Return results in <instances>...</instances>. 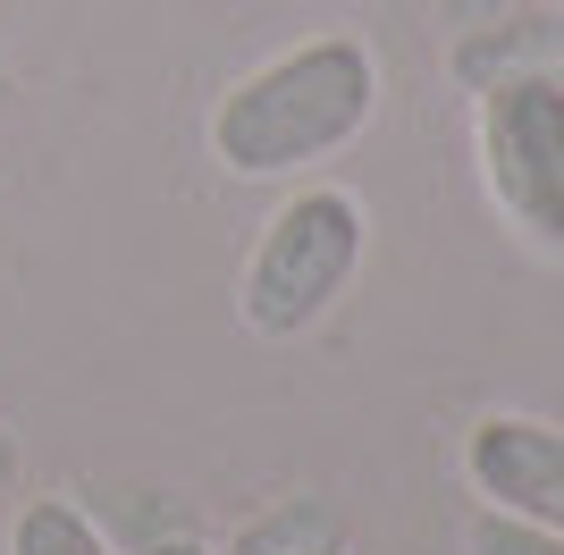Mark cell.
Returning a JSON list of instances; mask_svg holds the SVG:
<instances>
[{
  "label": "cell",
  "mask_w": 564,
  "mask_h": 555,
  "mask_svg": "<svg viewBox=\"0 0 564 555\" xmlns=\"http://www.w3.org/2000/svg\"><path fill=\"white\" fill-rule=\"evenodd\" d=\"M362 203L346 185H304L295 203L270 210V228L253 236L245 253V278H236V312L253 337H304L321 312L354 286L362 270Z\"/></svg>",
  "instance_id": "7a4b0ae2"
},
{
  "label": "cell",
  "mask_w": 564,
  "mask_h": 555,
  "mask_svg": "<svg viewBox=\"0 0 564 555\" xmlns=\"http://www.w3.org/2000/svg\"><path fill=\"white\" fill-rule=\"evenodd\" d=\"M152 555H219V547H203V538H161Z\"/></svg>",
  "instance_id": "9c48e42d"
},
{
  "label": "cell",
  "mask_w": 564,
  "mask_h": 555,
  "mask_svg": "<svg viewBox=\"0 0 564 555\" xmlns=\"http://www.w3.org/2000/svg\"><path fill=\"white\" fill-rule=\"evenodd\" d=\"M0 118H9V76H0Z\"/></svg>",
  "instance_id": "30bf717a"
},
{
  "label": "cell",
  "mask_w": 564,
  "mask_h": 555,
  "mask_svg": "<svg viewBox=\"0 0 564 555\" xmlns=\"http://www.w3.org/2000/svg\"><path fill=\"white\" fill-rule=\"evenodd\" d=\"M480 168L506 219L564 253V68H514L480 92Z\"/></svg>",
  "instance_id": "3957f363"
},
{
  "label": "cell",
  "mask_w": 564,
  "mask_h": 555,
  "mask_svg": "<svg viewBox=\"0 0 564 555\" xmlns=\"http://www.w3.org/2000/svg\"><path fill=\"white\" fill-rule=\"evenodd\" d=\"M228 555H346V513L329 497H286V505L253 513L228 538Z\"/></svg>",
  "instance_id": "5b68a950"
},
{
  "label": "cell",
  "mask_w": 564,
  "mask_h": 555,
  "mask_svg": "<svg viewBox=\"0 0 564 555\" xmlns=\"http://www.w3.org/2000/svg\"><path fill=\"white\" fill-rule=\"evenodd\" d=\"M464 471L497 513H522V522L564 531V429L522 421V413H489V421H471Z\"/></svg>",
  "instance_id": "277c9868"
},
{
  "label": "cell",
  "mask_w": 564,
  "mask_h": 555,
  "mask_svg": "<svg viewBox=\"0 0 564 555\" xmlns=\"http://www.w3.org/2000/svg\"><path fill=\"white\" fill-rule=\"evenodd\" d=\"M9 555H118V547L76 497H25L9 522Z\"/></svg>",
  "instance_id": "8992f818"
},
{
  "label": "cell",
  "mask_w": 564,
  "mask_h": 555,
  "mask_svg": "<svg viewBox=\"0 0 564 555\" xmlns=\"http://www.w3.org/2000/svg\"><path fill=\"white\" fill-rule=\"evenodd\" d=\"M379 110V59L362 34H312V43L236 76L212 110V161L228 177H286L346 152Z\"/></svg>",
  "instance_id": "6da1fadb"
},
{
  "label": "cell",
  "mask_w": 564,
  "mask_h": 555,
  "mask_svg": "<svg viewBox=\"0 0 564 555\" xmlns=\"http://www.w3.org/2000/svg\"><path fill=\"white\" fill-rule=\"evenodd\" d=\"M18 471H25V446H18V429L0 421V505L18 497Z\"/></svg>",
  "instance_id": "ba28073f"
},
{
  "label": "cell",
  "mask_w": 564,
  "mask_h": 555,
  "mask_svg": "<svg viewBox=\"0 0 564 555\" xmlns=\"http://www.w3.org/2000/svg\"><path fill=\"white\" fill-rule=\"evenodd\" d=\"M471 555H564V531H547V522H522V513H480L471 522Z\"/></svg>",
  "instance_id": "52a82bcc"
}]
</instances>
